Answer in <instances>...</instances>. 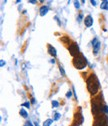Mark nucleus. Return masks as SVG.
Instances as JSON below:
<instances>
[{"label": "nucleus", "mask_w": 108, "mask_h": 126, "mask_svg": "<svg viewBox=\"0 0 108 126\" xmlns=\"http://www.w3.org/2000/svg\"><path fill=\"white\" fill-rule=\"evenodd\" d=\"M86 86H87L88 92L91 95L97 94L99 90V81L95 74L92 73L88 76V78L86 79Z\"/></svg>", "instance_id": "1"}, {"label": "nucleus", "mask_w": 108, "mask_h": 126, "mask_svg": "<svg viewBox=\"0 0 108 126\" xmlns=\"http://www.w3.org/2000/svg\"><path fill=\"white\" fill-rule=\"evenodd\" d=\"M91 111L94 116L103 113V106H102V96L100 94L96 95L91 101Z\"/></svg>", "instance_id": "2"}, {"label": "nucleus", "mask_w": 108, "mask_h": 126, "mask_svg": "<svg viewBox=\"0 0 108 126\" xmlns=\"http://www.w3.org/2000/svg\"><path fill=\"white\" fill-rule=\"evenodd\" d=\"M72 64H73V66L76 68V69L81 70V69H84V68L86 67L87 60H86V58H85L82 54H79L78 56H76V57L73 58Z\"/></svg>", "instance_id": "3"}, {"label": "nucleus", "mask_w": 108, "mask_h": 126, "mask_svg": "<svg viewBox=\"0 0 108 126\" xmlns=\"http://www.w3.org/2000/svg\"><path fill=\"white\" fill-rule=\"evenodd\" d=\"M106 124H107V118L104 115V113H101L99 115L95 116L92 126H105Z\"/></svg>", "instance_id": "4"}, {"label": "nucleus", "mask_w": 108, "mask_h": 126, "mask_svg": "<svg viewBox=\"0 0 108 126\" xmlns=\"http://www.w3.org/2000/svg\"><path fill=\"white\" fill-rule=\"evenodd\" d=\"M83 122V116H82V113H81V109L79 107L78 111L75 112L74 114V118H73V121H72V125L71 126H80Z\"/></svg>", "instance_id": "5"}, {"label": "nucleus", "mask_w": 108, "mask_h": 126, "mask_svg": "<svg viewBox=\"0 0 108 126\" xmlns=\"http://www.w3.org/2000/svg\"><path fill=\"white\" fill-rule=\"evenodd\" d=\"M68 51H69L70 55L74 58V57L78 56L79 54V47H78V44L76 42H72L69 46H68Z\"/></svg>", "instance_id": "6"}, {"label": "nucleus", "mask_w": 108, "mask_h": 126, "mask_svg": "<svg viewBox=\"0 0 108 126\" xmlns=\"http://www.w3.org/2000/svg\"><path fill=\"white\" fill-rule=\"evenodd\" d=\"M59 41H61V42L63 43L64 45H66L67 47L69 46V45L72 43V42H71V40H70V38H69V36H67V35H63V36H61V37L59 38Z\"/></svg>", "instance_id": "7"}, {"label": "nucleus", "mask_w": 108, "mask_h": 126, "mask_svg": "<svg viewBox=\"0 0 108 126\" xmlns=\"http://www.w3.org/2000/svg\"><path fill=\"white\" fill-rule=\"evenodd\" d=\"M84 24L86 27H91L93 25V18L91 15H87L84 18Z\"/></svg>", "instance_id": "8"}, {"label": "nucleus", "mask_w": 108, "mask_h": 126, "mask_svg": "<svg viewBox=\"0 0 108 126\" xmlns=\"http://www.w3.org/2000/svg\"><path fill=\"white\" fill-rule=\"evenodd\" d=\"M92 46H93V55H97L101 47V43L99 41H96L94 44H92Z\"/></svg>", "instance_id": "9"}, {"label": "nucleus", "mask_w": 108, "mask_h": 126, "mask_svg": "<svg viewBox=\"0 0 108 126\" xmlns=\"http://www.w3.org/2000/svg\"><path fill=\"white\" fill-rule=\"evenodd\" d=\"M47 48H48V53H49L51 56H53V57H56V56H57V52H56V49L52 46V45L47 44Z\"/></svg>", "instance_id": "10"}, {"label": "nucleus", "mask_w": 108, "mask_h": 126, "mask_svg": "<svg viewBox=\"0 0 108 126\" xmlns=\"http://www.w3.org/2000/svg\"><path fill=\"white\" fill-rule=\"evenodd\" d=\"M48 11H49L48 6H45V5H43V6H41L40 9H39V14H40V16H44V15L47 14Z\"/></svg>", "instance_id": "11"}, {"label": "nucleus", "mask_w": 108, "mask_h": 126, "mask_svg": "<svg viewBox=\"0 0 108 126\" xmlns=\"http://www.w3.org/2000/svg\"><path fill=\"white\" fill-rule=\"evenodd\" d=\"M57 91H58V86H57V85H56L55 83H53V85H52V88H51V92H50L49 96L51 97V96H52V94L57 93Z\"/></svg>", "instance_id": "12"}, {"label": "nucleus", "mask_w": 108, "mask_h": 126, "mask_svg": "<svg viewBox=\"0 0 108 126\" xmlns=\"http://www.w3.org/2000/svg\"><path fill=\"white\" fill-rule=\"evenodd\" d=\"M100 8L102 10H108V1L107 0H103L100 4Z\"/></svg>", "instance_id": "13"}, {"label": "nucleus", "mask_w": 108, "mask_h": 126, "mask_svg": "<svg viewBox=\"0 0 108 126\" xmlns=\"http://www.w3.org/2000/svg\"><path fill=\"white\" fill-rule=\"evenodd\" d=\"M28 42H29V40L26 39L25 42L23 43V45H22V47H21V49H20V53H21V54H23V53L25 52V50H26V48H27V45H28Z\"/></svg>", "instance_id": "14"}, {"label": "nucleus", "mask_w": 108, "mask_h": 126, "mask_svg": "<svg viewBox=\"0 0 108 126\" xmlns=\"http://www.w3.org/2000/svg\"><path fill=\"white\" fill-rule=\"evenodd\" d=\"M19 114H20V115H21L22 117H23V118H27V117H28V113H27V111H26L25 109H23V108H21V109H20Z\"/></svg>", "instance_id": "15"}, {"label": "nucleus", "mask_w": 108, "mask_h": 126, "mask_svg": "<svg viewBox=\"0 0 108 126\" xmlns=\"http://www.w3.org/2000/svg\"><path fill=\"white\" fill-rule=\"evenodd\" d=\"M52 123H53V120L52 119H47V120H45V121H44L43 126H50Z\"/></svg>", "instance_id": "16"}, {"label": "nucleus", "mask_w": 108, "mask_h": 126, "mask_svg": "<svg viewBox=\"0 0 108 126\" xmlns=\"http://www.w3.org/2000/svg\"><path fill=\"white\" fill-rule=\"evenodd\" d=\"M59 71H60V73H61V75L63 76V77H65V71H64V69H63V67L61 66V64H59Z\"/></svg>", "instance_id": "17"}, {"label": "nucleus", "mask_w": 108, "mask_h": 126, "mask_svg": "<svg viewBox=\"0 0 108 126\" xmlns=\"http://www.w3.org/2000/svg\"><path fill=\"white\" fill-rule=\"evenodd\" d=\"M59 118H60V113H58V112H55V113H54V117H53V120H59Z\"/></svg>", "instance_id": "18"}, {"label": "nucleus", "mask_w": 108, "mask_h": 126, "mask_svg": "<svg viewBox=\"0 0 108 126\" xmlns=\"http://www.w3.org/2000/svg\"><path fill=\"white\" fill-rule=\"evenodd\" d=\"M22 106H24V107H26V108H30V102H29V101L24 102L23 104H22Z\"/></svg>", "instance_id": "19"}, {"label": "nucleus", "mask_w": 108, "mask_h": 126, "mask_svg": "<svg viewBox=\"0 0 108 126\" xmlns=\"http://www.w3.org/2000/svg\"><path fill=\"white\" fill-rule=\"evenodd\" d=\"M82 17H83V14H82V12L80 11V13H79V15H78V17H77V21L80 22V21L82 20Z\"/></svg>", "instance_id": "20"}, {"label": "nucleus", "mask_w": 108, "mask_h": 126, "mask_svg": "<svg viewBox=\"0 0 108 126\" xmlns=\"http://www.w3.org/2000/svg\"><path fill=\"white\" fill-rule=\"evenodd\" d=\"M58 105H59V103H58L57 101H54V100L52 101V106H53L54 108H55V107H57Z\"/></svg>", "instance_id": "21"}, {"label": "nucleus", "mask_w": 108, "mask_h": 126, "mask_svg": "<svg viewBox=\"0 0 108 126\" xmlns=\"http://www.w3.org/2000/svg\"><path fill=\"white\" fill-rule=\"evenodd\" d=\"M71 96H72V92H71V91L70 90L67 91V93H66V97H67V98H70Z\"/></svg>", "instance_id": "22"}, {"label": "nucleus", "mask_w": 108, "mask_h": 126, "mask_svg": "<svg viewBox=\"0 0 108 126\" xmlns=\"http://www.w3.org/2000/svg\"><path fill=\"white\" fill-rule=\"evenodd\" d=\"M103 113H108V106L106 105L103 106Z\"/></svg>", "instance_id": "23"}, {"label": "nucleus", "mask_w": 108, "mask_h": 126, "mask_svg": "<svg viewBox=\"0 0 108 126\" xmlns=\"http://www.w3.org/2000/svg\"><path fill=\"white\" fill-rule=\"evenodd\" d=\"M24 126H33V125H32V123L30 121H26L25 124H24Z\"/></svg>", "instance_id": "24"}, {"label": "nucleus", "mask_w": 108, "mask_h": 126, "mask_svg": "<svg viewBox=\"0 0 108 126\" xmlns=\"http://www.w3.org/2000/svg\"><path fill=\"white\" fill-rule=\"evenodd\" d=\"M74 6H75L76 8H79V7H80V5H79V2H78V1H75V2H74Z\"/></svg>", "instance_id": "25"}, {"label": "nucleus", "mask_w": 108, "mask_h": 126, "mask_svg": "<svg viewBox=\"0 0 108 126\" xmlns=\"http://www.w3.org/2000/svg\"><path fill=\"white\" fill-rule=\"evenodd\" d=\"M90 3H91L93 6H95V5H96V1H93V0H91V1H90Z\"/></svg>", "instance_id": "26"}, {"label": "nucleus", "mask_w": 108, "mask_h": 126, "mask_svg": "<svg viewBox=\"0 0 108 126\" xmlns=\"http://www.w3.org/2000/svg\"><path fill=\"white\" fill-rule=\"evenodd\" d=\"M28 2H29V3H37V1H34V0H29Z\"/></svg>", "instance_id": "27"}, {"label": "nucleus", "mask_w": 108, "mask_h": 126, "mask_svg": "<svg viewBox=\"0 0 108 126\" xmlns=\"http://www.w3.org/2000/svg\"><path fill=\"white\" fill-rule=\"evenodd\" d=\"M31 103H35V99H34L33 97H31Z\"/></svg>", "instance_id": "28"}, {"label": "nucleus", "mask_w": 108, "mask_h": 126, "mask_svg": "<svg viewBox=\"0 0 108 126\" xmlns=\"http://www.w3.org/2000/svg\"><path fill=\"white\" fill-rule=\"evenodd\" d=\"M3 65H4V60L1 59V66H3Z\"/></svg>", "instance_id": "29"}, {"label": "nucleus", "mask_w": 108, "mask_h": 126, "mask_svg": "<svg viewBox=\"0 0 108 126\" xmlns=\"http://www.w3.org/2000/svg\"><path fill=\"white\" fill-rule=\"evenodd\" d=\"M35 126H39V124H38L37 122H35Z\"/></svg>", "instance_id": "30"}, {"label": "nucleus", "mask_w": 108, "mask_h": 126, "mask_svg": "<svg viewBox=\"0 0 108 126\" xmlns=\"http://www.w3.org/2000/svg\"><path fill=\"white\" fill-rule=\"evenodd\" d=\"M107 59H108V58H107Z\"/></svg>", "instance_id": "31"}]
</instances>
